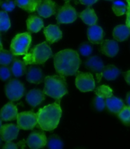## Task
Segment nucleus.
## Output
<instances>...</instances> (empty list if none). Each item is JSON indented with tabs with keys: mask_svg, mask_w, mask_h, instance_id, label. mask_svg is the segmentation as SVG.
<instances>
[{
	"mask_svg": "<svg viewBox=\"0 0 130 149\" xmlns=\"http://www.w3.org/2000/svg\"><path fill=\"white\" fill-rule=\"evenodd\" d=\"M54 67L59 75L74 76L78 73L81 60L78 53L71 49L58 52L54 55Z\"/></svg>",
	"mask_w": 130,
	"mask_h": 149,
	"instance_id": "obj_1",
	"label": "nucleus"
},
{
	"mask_svg": "<svg viewBox=\"0 0 130 149\" xmlns=\"http://www.w3.org/2000/svg\"><path fill=\"white\" fill-rule=\"evenodd\" d=\"M62 113L60 100L45 106L36 113L38 125L44 131L54 130L58 125Z\"/></svg>",
	"mask_w": 130,
	"mask_h": 149,
	"instance_id": "obj_2",
	"label": "nucleus"
},
{
	"mask_svg": "<svg viewBox=\"0 0 130 149\" xmlns=\"http://www.w3.org/2000/svg\"><path fill=\"white\" fill-rule=\"evenodd\" d=\"M43 92L49 97L60 100L63 96L68 93L65 76L60 75L46 77Z\"/></svg>",
	"mask_w": 130,
	"mask_h": 149,
	"instance_id": "obj_3",
	"label": "nucleus"
},
{
	"mask_svg": "<svg viewBox=\"0 0 130 149\" xmlns=\"http://www.w3.org/2000/svg\"><path fill=\"white\" fill-rule=\"evenodd\" d=\"M52 51L46 42L36 45L24 57V62L28 64H43L52 56Z\"/></svg>",
	"mask_w": 130,
	"mask_h": 149,
	"instance_id": "obj_4",
	"label": "nucleus"
},
{
	"mask_svg": "<svg viewBox=\"0 0 130 149\" xmlns=\"http://www.w3.org/2000/svg\"><path fill=\"white\" fill-rule=\"evenodd\" d=\"M31 41L32 37L29 33L17 34L11 42L10 52L15 56L26 55L31 46Z\"/></svg>",
	"mask_w": 130,
	"mask_h": 149,
	"instance_id": "obj_5",
	"label": "nucleus"
},
{
	"mask_svg": "<svg viewBox=\"0 0 130 149\" xmlns=\"http://www.w3.org/2000/svg\"><path fill=\"white\" fill-rule=\"evenodd\" d=\"M75 82L76 87L82 92L91 91L95 88L93 76L89 72H78Z\"/></svg>",
	"mask_w": 130,
	"mask_h": 149,
	"instance_id": "obj_6",
	"label": "nucleus"
},
{
	"mask_svg": "<svg viewBox=\"0 0 130 149\" xmlns=\"http://www.w3.org/2000/svg\"><path fill=\"white\" fill-rule=\"evenodd\" d=\"M17 125L20 129L31 130L36 126L38 123L37 113L31 111L20 112L17 116Z\"/></svg>",
	"mask_w": 130,
	"mask_h": 149,
	"instance_id": "obj_7",
	"label": "nucleus"
},
{
	"mask_svg": "<svg viewBox=\"0 0 130 149\" xmlns=\"http://www.w3.org/2000/svg\"><path fill=\"white\" fill-rule=\"evenodd\" d=\"M78 17L75 8L67 1L59 9L57 15L58 24H71L74 22Z\"/></svg>",
	"mask_w": 130,
	"mask_h": 149,
	"instance_id": "obj_8",
	"label": "nucleus"
},
{
	"mask_svg": "<svg viewBox=\"0 0 130 149\" xmlns=\"http://www.w3.org/2000/svg\"><path fill=\"white\" fill-rule=\"evenodd\" d=\"M5 92L9 100L11 101L19 100L24 94V84L19 80L12 79L6 85Z\"/></svg>",
	"mask_w": 130,
	"mask_h": 149,
	"instance_id": "obj_9",
	"label": "nucleus"
},
{
	"mask_svg": "<svg viewBox=\"0 0 130 149\" xmlns=\"http://www.w3.org/2000/svg\"><path fill=\"white\" fill-rule=\"evenodd\" d=\"M48 140L44 133L42 131H34L27 139V144L29 148L38 149L43 148L47 145Z\"/></svg>",
	"mask_w": 130,
	"mask_h": 149,
	"instance_id": "obj_10",
	"label": "nucleus"
},
{
	"mask_svg": "<svg viewBox=\"0 0 130 149\" xmlns=\"http://www.w3.org/2000/svg\"><path fill=\"white\" fill-rule=\"evenodd\" d=\"M20 127L18 125L13 124H6L1 126V137L3 140L5 141H11L17 139L18 136Z\"/></svg>",
	"mask_w": 130,
	"mask_h": 149,
	"instance_id": "obj_11",
	"label": "nucleus"
},
{
	"mask_svg": "<svg viewBox=\"0 0 130 149\" xmlns=\"http://www.w3.org/2000/svg\"><path fill=\"white\" fill-rule=\"evenodd\" d=\"M36 11L44 18H48L56 13V3L52 0H42Z\"/></svg>",
	"mask_w": 130,
	"mask_h": 149,
	"instance_id": "obj_12",
	"label": "nucleus"
},
{
	"mask_svg": "<svg viewBox=\"0 0 130 149\" xmlns=\"http://www.w3.org/2000/svg\"><path fill=\"white\" fill-rule=\"evenodd\" d=\"M43 33L47 42L50 44L58 41L62 38V31L59 27L56 25H50L45 27Z\"/></svg>",
	"mask_w": 130,
	"mask_h": 149,
	"instance_id": "obj_13",
	"label": "nucleus"
},
{
	"mask_svg": "<svg viewBox=\"0 0 130 149\" xmlns=\"http://www.w3.org/2000/svg\"><path fill=\"white\" fill-rule=\"evenodd\" d=\"M18 111L16 106L12 102H9L3 106L1 111V119L3 121L13 120L17 118Z\"/></svg>",
	"mask_w": 130,
	"mask_h": 149,
	"instance_id": "obj_14",
	"label": "nucleus"
},
{
	"mask_svg": "<svg viewBox=\"0 0 130 149\" xmlns=\"http://www.w3.org/2000/svg\"><path fill=\"white\" fill-rule=\"evenodd\" d=\"M88 38L89 41L94 44H100L104 38V31L101 27L93 25L91 26L87 31Z\"/></svg>",
	"mask_w": 130,
	"mask_h": 149,
	"instance_id": "obj_15",
	"label": "nucleus"
},
{
	"mask_svg": "<svg viewBox=\"0 0 130 149\" xmlns=\"http://www.w3.org/2000/svg\"><path fill=\"white\" fill-rule=\"evenodd\" d=\"M101 44V51L104 55L108 57H114L117 55L119 52V45L116 41L107 40Z\"/></svg>",
	"mask_w": 130,
	"mask_h": 149,
	"instance_id": "obj_16",
	"label": "nucleus"
},
{
	"mask_svg": "<svg viewBox=\"0 0 130 149\" xmlns=\"http://www.w3.org/2000/svg\"><path fill=\"white\" fill-rule=\"evenodd\" d=\"M26 79L28 82L33 84H40L43 82L44 74L40 67L36 66L30 67L27 70Z\"/></svg>",
	"mask_w": 130,
	"mask_h": 149,
	"instance_id": "obj_17",
	"label": "nucleus"
},
{
	"mask_svg": "<svg viewBox=\"0 0 130 149\" xmlns=\"http://www.w3.org/2000/svg\"><path fill=\"white\" fill-rule=\"evenodd\" d=\"M44 95L43 91H42L38 89H33L27 94L26 98V101L29 105L32 106L33 107H35L44 101L45 98Z\"/></svg>",
	"mask_w": 130,
	"mask_h": 149,
	"instance_id": "obj_18",
	"label": "nucleus"
},
{
	"mask_svg": "<svg viewBox=\"0 0 130 149\" xmlns=\"http://www.w3.org/2000/svg\"><path fill=\"white\" fill-rule=\"evenodd\" d=\"M85 65L88 69L96 73L101 72L105 67L102 60L98 56H91L88 58L85 63Z\"/></svg>",
	"mask_w": 130,
	"mask_h": 149,
	"instance_id": "obj_19",
	"label": "nucleus"
},
{
	"mask_svg": "<svg viewBox=\"0 0 130 149\" xmlns=\"http://www.w3.org/2000/svg\"><path fill=\"white\" fill-rule=\"evenodd\" d=\"M26 23L28 31L33 33H38L44 27L43 20L40 17L35 15L29 16Z\"/></svg>",
	"mask_w": 130,
	"mask_h": 149,
	"instance_id": "obj_20",
	"label": "nucleus"
},
{
	"mask_svg": "<svg viewBox=\"0 0 130 149\" xmlns=\"http://www.w3.org/2000/svg\"><path fill=\"white\" fill-rule=\"evenodd\" d=\"M105 103H106V107L108 111L115 114H118L125 106L123 101L114 96L106 98Z\"/></svg>",
	"mask_w": 130,
	"mask_h": 149,
	"instance_id": "obj_21",
	"label": "nucleus"
},
{
	"mask_svg": "<svg viewBox=\"0 0 130 149\" xmlns=\"http://www.w3.org/2000/svg\"><path fill=\"white\" fill-rule=\"evenodd\" d=\"M130 36V28L126 25H119L113 31V37L117 41H124Z\"/></svg>",
	"mask_w": 130,
	"mask_h": 149,
	"instance_id": "obj_22",
	"label": "nucleus"
},
{
	"mask_svg": "<svg viewBox=\"0 0 130 149\" xmlns=\"http://www.w3.org/2000/svg\"><path fill=\"white\" fill-rule=\"evenodd\" d=\"M42 0H15L16 5L29 13L36 11Z\"/></svg>",
	"mask_w": 130,
	"mask_h": 149,
	"instance_id": "obj_23",
	"label": "nucleus"
},
{
	"mask_svg": "<svg viewBox=\"0 0 130 149\" xmlns=\"http://www.w3.org/2000/svg\"><path fill=\"white\" fill-rule=\"evenodd\" d=\"M79 17L82 19L84 23L90 26L95 25L98 20V17L94 10L90 7L83 10L79 14Z\"/></svg>",
	"mask_w": 130,
	"mask_h": 149,
	"instance_id": "obj_24",
	"label": "nucleus"
},
{
	"mask_svg": "<svg viewBox=\"0 0 130 149\" xmlns=\"http://www.w3.org/2000/svg\"><path fill=\"white\" fill-rule=\"evenodd\" d=\"M121 71L117 67L113 65L105 66L102 71L103 77L108 81L115 80L120 75Z\"/></svg>",
	"mask_w": 130,
	"mask_h": 149,
	"instance_id": "obj_25",
	"label": "nucleus"
},
{
	"mask_svg": "<svg viewBox=\"0 0 130 149\" xmlns=\"http://www.w3.org/2000/svg\"><path fill=\"white\" fill-rule=\"evenodd\" d=\"M26 70V63L19 59H14L11 67V71L15 77H21L25 74Z\"/></svg>",
	"mask_w": 130,
	"mask_h": 149,
	"instance_id": "obj_26",
	"label": "nucleus"
},
{
	"mask_svg": "<svg viewBox=\"0 0 130 149\" xmlns=\"http://www.w3.org/2000/svg\"><path fill=\"white\" fill-rule=\"evenodd\" d=\"M112 10L117 16L123 15L127 12V6L121 0H116L113 2L112 6Z\"/></svg>",
	"mask_w": 130,
	"mask_h": 149,
	"instance_id": "obj_27",
	"label": "nucleus"
},
{
	"mask_svg": "<svg viewBox=\"0 0 130 149\" xmlns=\"http://www.w3.org/2000/svg\"><path fill=\"white\" fill-rule=\"evenodd\" d=\"M95 93L98 97L104 98H107L113 96L112 90L109 86H106V85H101V86H98L95 91Z\"/></svg>",
	"mask_w": 130,
	"mask_h": 149,
	"instance_id": "obj_28",
	"label": "nucleus"
},
{
	"mask_svg": "<svg viewBox=\"0 0 130 149\" xmlns=\"http://www.w3.org/2000/svg\"><path fill=\"white\" fill-rule=\"evenodd\" d=\"M14 55L12 53L5 50V49H1L0 52V63L3 65H8L12 62H13L14 58Z\"/></svg>",
	"mask_w": 130,
	"mask_h": 149,
	"instance_id": "obj_29",
	"label": "nucleus"
},
{
	"mask_svg": "<svg viewBox=\"0 0 130 149\" xmlns=\"http://www.w3.org/2000/svg\"><path fill=\"white\" fill-rule=\"evenodd\" d=\"M10 26V20L8 13L5 11H1L0 12V31L1 32H6L8 31Z\"/></svg>",
	"mask_w": 130,
	"mask_h": 149,
	"instance_id": "obj_30",
	"label": "nucleus"
},
{
	"mask_svg": "<svg viewBox=\"0 0 130 149\" xmlns=\"http://www.w3.org/2000/svg\"><path fill=\"white\" fill-rule=\"evenodd\" d=\"M47 145L50 149H62L64 147V143L58 136L53 135L49 137Z\"/></svg>",
	"mask_w": 130,
	"mask_h": 149,
	"instance_id": "obj_31",
	"label": "nucleus"
},
{
	"mask_svg": "<svg viewBox=\"0 0 130 149\" xmlns=\"http://www.w3.org/2000/svg\"><path fill=\"white\" fill-rule=\"evenodd\" d=\"M118 117L122 123L126 126H130V107L124 106L121 112L118 113Z\"/></svg>",
	"mask_w": 130,
	"mask_h": 149,
	"instance_id": "obj_32",
	"label": "nucleus"
},
{
	"mask_svg": "<svg viewBox=\"0 0 130 149\" xmlns=\"http://www.w3.org/2000/svg\"><path fill=\"white\" fill-rule=\"evenodd\" d=\"M93 52V47L87 42H84L79 47V53L83 56H89Z\"/></svg>",
	"mask_w": 130,
	"mask_h": 149,
	"instance_id": "obj_33",
	"label": "nucleus"
},
{
	"mask_svg": "<svg viewBox=\"0 0 130 149\" xmlns=\"http://www.w3.org/2000/svg\"><path fill=\"white\" fill-rule=\"evenodd\" d=\"M93 105L98 111H102L104 110L105 107H106V103H105V100L104 98L97 96L94 99Z\"/></svg>",
	"mask_w": 130,
	"mask_h": 149,
	"instance_id": "obj_34",
	"label": "nucleus"
},
{
	"mask_svg": "<svg viewBox=\"0 0 130 149\" xmlns=\"http://www.w3.org/2000/svg\"><path fill=\"white\" fill-rule=\"evenodd\" d=\"M15 1L13 0H5L1 1L2 9L5 12H12L15 7Z\"/></svg>",
	"mask_w": 130,
	"mask_h": 149,
	"instance_id": "obj_35",
	"label": "nucleus"
},
{
	"mask_svg": "<svg viewBox=\"0 0 130 149\" xmlns=\"http://www.w3.org/2000/svg\"><path fill=\"white\" fill-rule=\"evenodd\" d=\"M11 72L10 69L7 67H1L0 69V76L3 81H6L11 76Z\"/></svg>",
	"mask_w": 130,
	"mask_h": 149,
	"instance_id": "obj_36",
	"label": "nucleus"
},
{
	"mask_svg": "<svg viewBox=\"0 0 130 149\" xmlns=\"http://www.w3.org/2000/svg\"><path fill=\"white\" fill-rule=\"evenodd\" d=\"M128 3L127 12H126V25L130 28V0H126Z\"/></svg>",
	"mask_w": 130,
	"mask_h": 149,
	"instance_id": "obj_37",
	"label": "nucleus"
},
{
	"mask_svg": "<svg viewBox=\"0 0 130 149\" xmlns=\"http://www.w3.org/2000/svg\"><path fill=\"white\" fill-rule=\"evenodd\" d=\"M3 148L8 149H17L18 148V146H17V144L11 142V141H6V143L5 144Z\"/></svg>",
	"mask_w": 130,
	"mask_h": 149,
	"instance_id": "obj_38",
	"label": "nucleus"
},
{
	"mask_svg": "<svg viewBox=\"0 0 130 149\" xmlns=\"http://www.w3.org/2000/svg\"><path fill=\"white\" fill-rule=\"evenodd\" d=\"M81 3H82L83 5H85L86 6H91L93 4H95L98 0H79Z\"/></svg>",
	"mask_w": 130,
	"mask_h": 149,
	"instance_id": "obj_39",
	"label": "nucleus"
},
{
	"mask_svg": "<svg viewBox=\"0 0 130 149\" xmlns=\"http://www.w3.org/2000/svg\"><path fill=\"white\" fill-rule=\"evenodd\" d=\"M124 77L127 83L130 85V70L124 73Z\"/></svg>",
	"mask_w": 130,
	"mask_h": 149,
	"instance_id": "obj_40",
	"label": "nucleus"
},
{
	"mask_svg": "<svg viewBox=\"0 0 130 149\" xmlns=\"http://www.w3.org/2000/svg\"><path fill=\"white\" fill-rule=\"evenodd\" d=\"M126 103L128 106L130 107V91L128 92L127 95H126Z\"/></svg>",
	"mask_w": 130,
	"mask_h": 149,
	"instance_id": "obj_41",
	"label": "nucleus"
},
{
	"mask_svg": "<svg viewBox=\"0 0 130 149\" xmlns=\"http://www.w3.org/2000/svg\"><path fill=\"white\" fill-rule=\"evenodd\" d=\"M65 1H69L70 0H65Z\"/></svg>",
	"mask_w": 130,
	"mask_h": 149,
	"instance_id": "obj_42",
	"label": "nucleus"
},
{
	"mask_svg": "<svg viewBox=\"0 0 130 149\" xmlns=\"http://www.w3.org/2000/svg\"><path fill=\"white\" fill-rule=\"evenodd\" d=\"M107 1H113V0H107Z\"/></svg>",
	"mask_w": 130,
	"mask_h": 149,
	"instance_id": "obj_43",
	"label": "nucleus"
}]
</instances>
